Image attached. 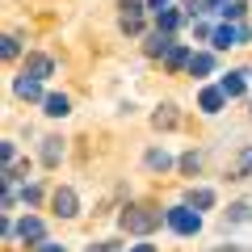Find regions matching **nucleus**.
I'll list each match as a JSON object with an SVG mask.
<instances>
[{"label":"nucleus","mask_w":252,"mask_h":252,"mask_svg":"<svg viewBox=\"0 0 252 252\" xmlns=\"http://www.w3.org/2000/svg\"><path fill=\"white\" fill-rule=\"evenodd\" d=\"M160 223H168V210H156V206H147V202L126 206L122 215H118V227H122L126 235H152Z\"/></svg>","instance_id":"1"},{"label":"nucleus","mask_w":252,"mask_h":252,"mask_svg":"<svg viewBox=\"0 0 252 252\" xmlns=\"http://www.w3.org/2000/svg\"><path fill=\"white\" fill-rule=\"evenodd\" d=\"M168 227L177 235H198L202 231V215L189 206H168Z\"/></svg>","instance_id":"2"},{"label":"nucleus","mask_w":252,"mask_h":252,"mask_svg":"<svg viewBox=\"0 0 252 252\" xmlns=\"http://www.w3.org/2000/svg\"><path fill=\"white\" fill-rule=\"evenodd\" d=\"M51 210L59 219H76V215H80V198H76V189H67V185L51 189Z\"/></svg>","instance_id":"3"},{"label":"nucleus","mask_w":252,"mask_h":252,"mask_svg":"<svg viewBox=\"0 0 252 252\" xmlns=\"http://www.w3.org/2000/svg\"><path fill=\"white\" fill-rule=\"evenodd\" d=\"M21 76H30V80L42 84L46 76H55V59H51V55H42V51H30L26 63H21Z\"/></svg>","instance_id":"4"},{"label":"nucleus","mask_w":252,"mask_h":252,"mask_svg":"<svg viewBox=\"0 0 252 252\" xmlns=\"http://www.w3.org/2000/svg\"><path fill=\"white\" fill-rule=\"evenodd\" d=\"M17 240L30 244V248L38 252V248L46 244V223H42V219H34V215H26V219L17 223Z\"/></svg>","instance_id":"5"},{"label":"nucleus","mask_w":252,"mask_h":252,"mask_svg":"<svg viewBox=\"0 0 252 252\" xmlns=\"http://www.w3.org/2000/svg\"><path fill=\"white\" fill-rule=\"evenodd\" d=\"M172 34H164V30H152V34H147V42H143V51L152 55V59H168L172 55Z\"/></svg>","instance_id":"6"},{"label":"nucleus","mask_w":252,"mask_h":252,"mask_svg":"<svg viewBox=\"0 0 252 252\" xmlns=\"http://www.w3.org/2000/svg\"><path fill=\"white\" fill-rule=\"evenodd\" d=\"M198 105H202V114H219V109L227 105V93L219 89V84H206V89H202V97H198Z\"/></svg>","instance_id":"7"},{"label":"nucleus","mask_w":252,"mask_h":252,"mask_svg":"<svg viewBox=\"0 0 252 252\" xmlns=\"http://www.w3.org/2000/svg\"><path fill=\"white\" fill-rule=\"evenodd\" d=\"M210 46L215 51H227V46H240V26H215V34H210Z\"/></svg>","instance_id":"8"},{"label":"nucleus","mask_w":252,"mask_h":252,"mask_svg":"<svg viewBox=\"0 0 252 252\" xmlns=\"http://www.w3.org/2000/svg\"><path fill=\"white\" fill-rule=\"evenodd\" d=\"M189 76H193V80L215 76V55H210V51H193V59H189Z\"/></svg>","instance_id":"9"},{"label":"nucleus","mask_w":252,"mask_h":252,"mask_svg":"<svg viewBox=\"0 0 252 252\" xmlns=\"http://www.w3.org/2000/svg\"><path fill=\"white\" fill-rule=\"evenodd\" d=\"M219 89L227 93V101H231V97H244V93H248V72H227Z\"/></svg>","instance_id":"10"},{"label":"nucleus","mask_w":252,"mask_h":252,"mask_svg":"<svg viewBox=\"0 0 252 252\" xmlns=\"http://www.w3.org/2000/svg\"><path fill=\"white\" fill-rule=\"evenodd\" d=\"M13 93H17L21 101H46V97H42V84L30 80V76H17V80H13Z\"/></svg>","instance_id":"11"},{"label":"nucleus","mask_w":252,"mask_h":252,"mask_svg":"<svg viewBox=\"0 0 252 252\" xmlns=\"http://www.w3.org/2000/svg\"><path fill=\"white\" fill-rule=\"evenodd\" d=\"M38 156H42V164H46V168H55V164L63 160V139L46 135V139H42V152H38Z\"/></svg>","instance_id":"12"},{"label":"nucleus","mask_w":252,"mask_h":252,"mask_svg":"<svg viewBox=\"0 0 252 252\" xmlns=\"http://www.w3.org/2000/svg\"><path fill=\"white\" fill-rule=\"evenodd\" d=\"M189 59H193V51L177 42V46H172V55L164 59V67H168V72H189Z\"/></svg>","instance_id":"13"},{"label":"nucleus","mask_w":252,"mask_h":252,"mask_svg":"<svg viewBox=\"0 0 252 252\" xmlns=\"http://www.w3.org/2000/svg\"><path fill=\"white\" fill-rule=\"evenodd\" d=\"M42 114L63 118V114H72V101L63 97V93H46V101H42Z\"/></svg>","instance_id":"14"},{"label":"nucleus","mask_w":252,"mask_h":252,"mask_svg":"<svg viewBox=\"0 0 252 252\" xmlns=\"http://www.w3.org/2000/svg\"><path fill=\"white\" fill-rule=\"evenodd\" d=\"M189 13H177V9H164V13H156V30H164V34H177L181 30V21H185Z\"/></svg>","instance_id":"15"},{"label":"nucleus","mask_w":252,"mask_h":252,"mask_svg":"<svg viewBox=\"0 0 252 252\" xmlns=\"http://www.w3.org/2000/svg\"><path fill=\"white\" fill-rule=\"evenodd\" d=\"M185 206H189V210H198V215H202V210H210V206H215V189H189Z\"/></svg>","instance_id":"16"},{"label":"nucleus","mask_w":252,"mask_h":252,"mask_svg":"<svg viewBox=\"0 0 252 252\" xmlns=\"http://www.w3.org/2000/svg\"><path fill=\"white\" fill-rule=\"evenodd\" d=\"M177 122H181V118H177V105H160V109L152 114V126H156V130H172Z\"/></svg>","instance_id":"17"},{"label":"nucleus","mask_w":252,"mask_h":252,"mask_svg":"<svg viewBox=\"0 0 252 252\" xmlns=\"http://www.w3.org/2000/svg\"><path fill=\"white\" fill-rule=\"evenodd\" d=\"M252 172V147H244L240 156H235V164H231V181H244Z\"/></svg>","instance_id":"18"},{"label":"nucleus","mask_w":252,"mask_h":252,"mask_svg":"<svg viewBox=\"0 0 252 252\" xmlns=\"http://www.w3.org/2000/svg\"><path fill=\"white\" fill-rule=\"evenodd\" d=\"M147 168H152V172H164V168H172V156L168 152H164V147H156V152H147Z\"/></svg>","instance_id":"19"},{"label":"nucleus","mask_w":252,"mask_h":252,"mask_svg":"<svg viewBox=\"0 0 252 252\" xmlns=\"http://www.w3.org/2000/svg\"><path fill=\"white\" fill-rule=\"evenodd\" d=\"M227 223H252V206L248 202H235V206H227Z\"/></svg>","instance_id":"20"},{"label":"nucleus","mask_w":252,"mask_h":252,"mask_svg":"<svg viewBox=\"0 0 252 252\" xmlns=\"http://www.w3.org/2000/svg\"><path fill=\"white\" fill-rule=\"evenodd\" d=\"M118 9H122V21H135V17H143L147 0H118Z\"/></svg>","instance_id":"21"},{"label":"nucleus","mask_w":252,"mask_h":252,"mask_svg":"<svg viewBox=\"0 0 252 252\" xmlns=\"http://www.w3.org/2000/svg\"><path fill=\"white\" fill-rule=\"evenodd\" d=\"M244 9H248V4H244V0H227L223 9H219V17H223L227 26H231V21H240V17H244Z\"/></svg>","instance_id":"22"},{"label":"nucleus","mask_w":252,"mask_h":252,"mask_svg":"<svg viewBox=\"0 0 252 252\" xmlns=\"http://www.w3.org/2000/svg\"><path fill=\"white\" fill-rule=\"evenodd\" d=\"M0 55H4V59H17V55H21V38H17V34H4V42H0Z\"/></svg>","instance_id":"23"},{"label":"nucleus","mask_w":252,"mask_h":252,"mask_svg":"<svg viewBox=\"0 0 252 252\" xmlns=\"http://www.w3.org/2000/svg\"><path fill=\"white\" fill-rule=\"evenodd\" d=\"M198 168H202V156L198 152H185V156H181V172H185V177H193Z\"/></svg>","instance_id":"24"},{"label":"nucleus","mask_w":252,"mask_h":252,"mask_svg":"<svg viewBox=\"0 0 252 252\" xmlns=\"http://www.w3.org/2000/svg\"><path fill=\"white\" fill-rule=\"evenodd\" d=\"M21 202H26V206H38V202H42V189L38 185H21Z\"/></svg>","instance_id":"25"},{"label":"nucleus","mask_w":252,"mask_h":252,"mask_svg":"<svg viewBox=\"0 0 252 252\" xmlns=\"http://www.w3.org/2000/svg\"><path fill=\"white\" fill-rule=\"evenodd\" d=\"M122 30H126L130 38H139V34H143V17H135V21H122Z\"/></svg>","instance_id":"26"},{"label":"nucleus","mask_w":252,"mask_h":252,"mask_svg":"<svg viewBox=\"0 0 252 252\" xmlns=\"http://www.w3.org/2000/svg\"><path fill=\"white\" fill-rule=\"evenodd\" d=\"M89 252H118V244H109V240L105 244H89Z\"/></svg>","instance_id":"27"},{"label":"nucleus","mask_w":252,"mask_h":252,"mask_svg":"<svg viewBox=\"0 0 252 252\" xmlns=\"http://www.w3.org/2000/svg\"><path fill=\"white\" fill-rule=\"evenodd\" d=\"M168 4H172V0H147V9H152V13H164Z\"/></svg>","instance_id":"28"},{"label":"nucleus","mask_w":252,"mask_h":252,"mask_svg":"<svg viewBox=\"0 0 252 252\" xmlns=\"http://www.w3.org/2000/svg\"><path fill=\"white\" fill-rule=\"evenodd\" d=\"M38 252H67V248H63V244H51V240H46V244H42Z\"/></svg>","instance_id":"29"},{"label":"nucleus","mask_w":252,"mask_h":252,"mask_svg":"<svg viewBox=\"0 0 252 252\" xmlns=\"http://www.w3.org/2000/svg\"><path fill=\"white\" fill-rule=\"evenodd\" d=\"M130 252H156V244H135Z\"/></svg>","instance_id":"30"},{"label":"nucleus","mask_w":252,"mask_h":252,"mask_svg":"<svg viewBox=\"0 0 252 252\" xmlns=\"http://www.w3.org/2000/svg\"><path fill=\"white\" fill-rule=\"evenodd\" d=\"M219 252H248V248H235V244H223V248H219Z\"/></svg>","instance_id":"31"}]
</instances>
